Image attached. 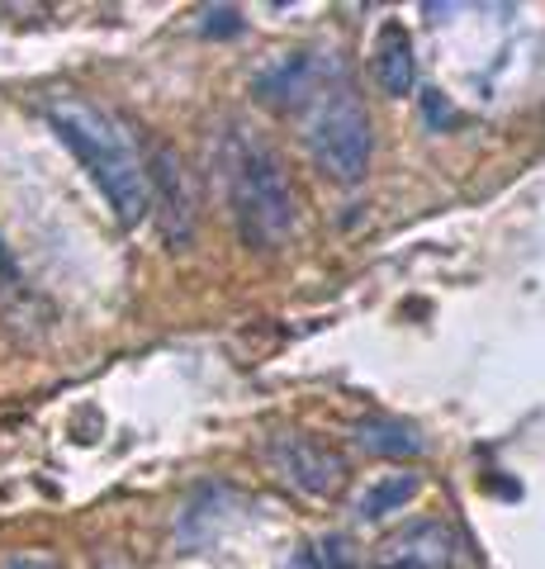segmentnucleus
<instances>
[{
	"label": "nucleus",
	"mask_w": 545,
	"mask_h": 569,
	"mask_svg": "<svg viewBox=\"0 0 545 569\" xmlns=\"http://www.w3.org/2000/svg\"><path fill=\"white\" fill-rule=\"evenodd\" d=\"M256 96L275 104L280 114H299L304 142L327 181L337 186L365 181L375 133H371V114H365L356 96V81H351V71L337 58L294 52V58L275 62L271 71H261Z\"/></svg>",
	"instance_id": "f257e3e1"
},
{
	"label": "nucleus",
	"mask_w": 545,
	"mask_h": 569,
	"mask_svg": "<svg viewBox=\"0 0 545 569\" xmlns=\"http://www.w3.org/2000/svg\"><path fill=\"white\" fill-rule=\"evenodd\" d=\"M43 110H48V123L58 129V138L77 152V162L104 190L114 219L133 228L152 209V190H148V167L138 157L133 138L124 133V123L110 110H100L95 100H81V96H52Z\"/></svg>",
	"instance_id": "f03ea898"
},
{
	"label": "nucleus",
	"mask_w": 545,
	"mask_h": 569,
	"mask_svg": "<svg viewBox=\"0 0 545 569\" xmlns=\"http://www.w3.org/2000/svg\"><path fill=\"white\" fill-rule=\"evenodd\" d=\"M219 176H223V194H228V213L238 223V238L256 247V252H280L294 238V223H299L294 186L285 181L280 157L248 129H223Z\"/></svg>",
	"instance_id": "7ed1b4c3"
},
{
	"label": "nucleus",
	"mask_w": 545,
	"mask_h": 569,
	"mask_svg": "<svg viewBox=\"0 0 545 569\" xmlns=\"http://www.w3.org/2000/svg\"><path fill=\"white\" fill-rule=\"evenodd\" d=\"M266 466L285 479L290 489L309 493V498H332L346 489V456L337 447H327V441L309 437V432H275L266 441Z\"/></svg>",
	"instance_id": "20e7f679"
},
{
	"label": "nucleus",
	"mask_w": 545,
	"mask_h": 569,
	"mask_svg": "<svg viewBox=\"0 0 545 569\" xmlns=\"http://www.w3.org/2000/svg\"><path fill=\"white\" fill-rule=\"evenodd\" d=\"M455 560H461V537L446 522L422 518L384 537L375 569H455Z\"/></svg>",
	"instance_id": "39448f33"
},
{
	"label": "nucleus",
	"mask_w": 545,
	"mask_h": 569,
	"mask_svg": "<svg viewBox=\"0 0 545 569\" xmlns=\"http://www.w3.org/2000/svg\"><path fill=\"white\" fill-rule=\"evenodd\" d=\"M148 190L162 200V228L171 247H185L195 233V194H190V176L181 167V157L171 148L152 152V171H148Z\"/></svg>",
	"instance_id": "423d86ee"
},
{
	"label": "nucleus",
	"mask_w": 545,
	"mask_h": 569,
	"mask_svg": "<svg viewBox=\"0 0 545 569\" xmlns=\"http://www.w3.org/2000/svg\"><path fill=\"white\" fill-rule=\"evenodd\" d=\"M375 81L384 86L390 96H408L413 81H417V62H413V39L403 24H384L380 39H375Z\"/></svg>",
	"instance_id": "0eeeda50"
},
{
	"label": "nucleus",
	"mask_w": 545,
	"mask_h": 569,
	"mask_svg": "<svg viewBox=\"0 0 545 569\" xmlns=\"http://www.w3.org/2000/svg\"><path fill=\"white\" fill-rule=\"evenodd\" d=\"M417 489H422V479H417L413 470L384 475V479H375V485H365V493L356 498V518H361V522L390 518V512H398V508H408V503H413Z\"/></svg>",
	"instance_id": "6e6552de"
},
{
	"label": "nucleus",
	"mask_w": 545,
	"mask_h": 569,
	"mask_svg": "<svg viewBox=\"0 0 545 569\" xmlns=\"http://www.w3.org/2000/svg\"><path fill=\"white\" fill-rule=\"evenodd\" d=\"M356 441L375 456H417L422 451V437L413 432L408 422H394V418H371L356 427Z\"/></svg>",
	"instance_id": "1a4fd4ad"
},
{
	"label": "nucleus",
	"mask_w": 545,
	"mask_h": 569,
	"mask_svg": "<svg viewBox=\"0 0 545 569\" xmlns=\"http://www.w3.org/2000/svg\"><path fill=\"white\" fill-rule=\"evenodd\" d=\"M290 569H356V556H351L346 537H323V541L299 550V556L290 560Z\"/></svg>",
	"instance_id": "9d476101"
},
{
	"label": "nucleus",
	"mask_w": 545,
	"mask_h": 569,
	"mask_svg": "<svg viewBox=\"0 0 545 569\" xmlns=\"http://www.w3.org/2000/svg\"><path fill=\"white\" fill-rule=\"evenodd\" d=\"M6 569H58L52 560H43V556H14Z\"/></svg>",
	"instance_id": "9b49d317"
}]
</instances>
